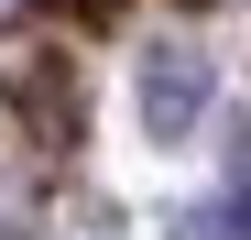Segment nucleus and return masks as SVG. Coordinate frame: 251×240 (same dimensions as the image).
Masks as SVG:
<instances>
[{"label":"nucleus","mask_w":251,"mask_h":240,"mask_svg":"<svg viewBox=\"0 0 251 240\" xmlns=\"http://www.w3.org/2000/svg\"><path fill=\"white\" fill-rule=\"evenodd\" d=\"M175 240H251L229 196H197V208H175Z\"/></svg>","instance_id":"obj_2"},{"label":"nucleus","mask_w":251,"mask_h":240,"mask_svg":"<svg viewBox=\"0 0 251 240\" xmlns=\"http://www.w3.org/2000/svg\"><path fill=\"white\" fill-rule=\"evenodd\" d=\"M207 88H219V76H207L197 44H153L142 55V131L153 142H186L197 120H207Z\"/></svg>","instance_id":"obj_1"},{"label":"nucleus","mask_w":251,"mask_h":240,"mask_svg":"<svg viewBox=\"0 0 251 240\" xmlns=\"http://www.w3.org/2000/svg\"><path fill=\"white\" fill-rule=\"evenodd\" d=\"M229 208H240V229H251V131L229 142Z\"/></svg>","instance_id":"obj_3"},{"label":"nucleus","mask_w":251,"mask_h":240,"mask_svg":"<svg viewBox=\"0 0 251 240\" xmlns=\"http://www.w3.org/2000/svg\"><path fill=\"white\" fill-rule=\"evenodd\" d=\"M0 240H11V229H0Z\"/></svg>","instance_id":"obj_4"}]
</instances>
